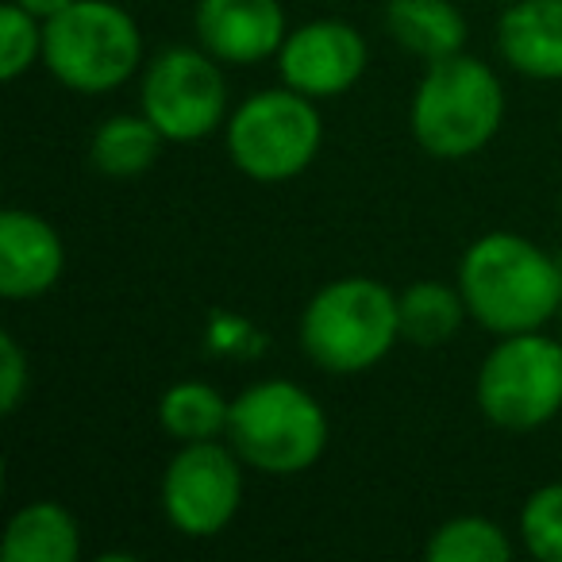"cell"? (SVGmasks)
<instances>
[{"instance_id":"6da1fadb","label":"cell","mask_w":562,"mask_h":562,"mask_svg":"<svg viewBox=\"0 0 562 562\" xmlns=\"http://www.w3.org/2000/svg\"><path fill=\"white\" fill-rule=\"evenodd\" d=\"M470 321L493 336L543 331L562 308V262L516 232H490L459 258Z\"/></svg>"},{"instance_id":"7a4b0ae2","label":"cell","mask_w":562,"mask_h":562,"mask_svg":"<svg viewBox=\"0 0 562 562\" xmlns=\"http://www.w3.org/2000/svg\"><path fill=\"white\" fill-rule=\"evenodd\" d=\"M297 339L313 367L339 378L362 374L397 347V293L367 273L328 281L308 297Z\"/></svg>"},{"instance_id":"3957f363","label":"cell","mask_w":562,"mask_h":562,"mask_svg":"<svg viewBox=\"0 0 562 562\" xmlns=\"http://www.w3.org/2000/svg\"><path fill=\"white\" fill-rule=\"evenodd\" d=\"M505 120V89L482 58L459 55L428 63L408 109V127L424 155L459 162L493 143Z\"/></svg>"},{"instance_id":"277c9868","label":"cell","mask_w":562,"mask_h":562,"mask_svg":"<svg viewBox=\"0 0 562 562\" xmlns=\"http://www.w3.org/2000/svg\"><path fill=\"white\" fill-rule=\"evenodd\" d=\"M331 424L324 405L297 382L270 378L255 382L232 401L224 439L247 470L270 477L305 474L321 462Z\"/></svg>"},{"instance_id":"5b68a950","label":"cell","mask_w":562,"mask_h":562,"mask_svg":"<svg viewBox=\"0 0 562 562\" xmlns=\"http://www.w3.org/2000/svg\"><path fill=\"white\" fill-rule=\"evenodd\" d=\"M43 66L74 93H112L143 66V32L116 0H74L43 20Z\"/></svg>"},{"instance_id":"8992f818","label":"cell","mask_w":562,"mask_h":562,"mask_svg":"<svg viewBox=\"0 0 562 562\" xmlns=\"http://www.w3.org/2000/svg\"><path fill=\"white\" fill-rule=\"evenodd\" d=\"M227 158L250 181H293L316 162L324 120L313 97L297 89H258L227 116Z\"/></svg>"},{"instance_id":"52a82bcc","label":"cell","mask_w":562,"mask_h":562,"mask_svg":"<svg viewBox=\"0 0 562 562\" xmlns=\"http://www.w3.org/2000/svg\"><path fill=\"white\" fill-rule=\"evenodd\" d=\"M477 408L505 431H536L562 413V339L543 331L497 336L474 382Z\"/></svg>"},{"instance_id":"ba28073f","label":"cell","mask_w":562,"mask_h":562,"mask_svg":"<svg viewBox=\"0 0 562 562\" xmlns=\"http://www.w3.org/2000/svg\"><path fill=\"white\" fill-rule=\"evenodd\" d=\"M139 112L166 143H201L227 116V81L220 58L204 47H166L143 66Z\"/></svg>"},{"instance_id":"9c48e42d","label":"cell","mask_w":562,"mask_h":562,"mask_svg":"<svg viewBox=\"0 0 562 562\" xmlns=\"http://www.w3.org/2000/svg\"><path fill=\"white\" fill-rule=\"evenodd\" d=\"M243 467L232 443H181L162 474V513L186 539H212L239 516Z\"/></svg>"},{"instance_id":"30bf717a","label":"cell","mask_w":562,"mask_h":562,"mask_svg":"<svg viewBox=\"0 0 562 562\" xmlns=\"http://www.w3.org/2000/svg\"><path fill=\"white\" fill-rule=\"evenodd\" d=\"M370 66V43L347 20H313L285 35L278 50L281 81L313 101H328L362 81Z\"/></svg>"},{"instance_id":"8fae6325","label":"cell","mask_w":562,"mask_h":562,"mask_svg":"<svg viewBox=\"0 0 562 562\" xmlns=\"http://www.w3.org/2000/svg\"><path fill=\"white\" fill-rule=\"evenodd\" d=\"M193 27L201 47L227 66H255L278 58L285 43L281 0H196Z\"/></svg>"},{"instance_id":"7c38bea8","label":"cell","mask_w":562,"mask_h":562,"mask_svg":"<svg viewBox=\"0 0 562 562\" xmlns=\"http://www.w3.org/2000/svg\"><path fill=\"white\" fill-rule=\"evenodd\" d=\"M66 270V243L55 224L32 209L0 212V297L35 301L58 285Z\"/></svg>"},{"instance_id":"4fadbf2b","label":"cell","mask_w":562,"mask_h":562,"mask_svg":"<svg viewBox=\"0 0 562 562\" xmlns=\"http://www.w3.org/2000/svg\"><path fill=\"white\" fill-rule=\"evenodd\" d=\"M508 70L531 81H562V0H516L497 24Z\"/></svg>"},{"instance_id":"5bb4252c","label":"cell","mask_w":562,"mask_h":562,"mask_svg":"<svg viewBox=\"0 0 562 562\" xmlns=\"http://www.w3.org/2000/svg\"><path fill=\"white\" fill-rule=\"evenodd\" d=\"M385 27L424 63H439L467 47V16L454 0H385Z\"/></svg>"},{"instance_id":"9a60e30c","label":"cell","mask_w":562,"mask_h":562,"mask_svg":"<svg viewBox=\"0 0 562 562\" xmlns=\"http://www.w3.org/2000/svg\"><path fill=\"white\" fill-rule=\"evenodd\" d=\"M81 528L58 501H32L16 508L4 528V562H78Z\"/></svg>"},{"instance_id":"2e32d148","label":"cell","mask_w":562,"mask_h":562,"mask_svg":"<svg viewBox=\"0 0 562 562\" xmlns=\"http://www.w3.org/2000/svg\"><path fill=\"white\" fill-rule=\"evenodd\" d=\"M397 316H401V339H408L413 347H443L447 339L459 336L470 308L459 290V281L447 285V281L436 278H420L397 293Z\"/></svg>"},{"instance_id":"e0dca14e","label":"cell","mask_w":562,"mask_h":562,"mask_svg":"<svg viewBox=\"0 0 562 562\" xmlns=\"http://www.w3.org/2000/svg\"><path fill=\"white\" fill-rule=\"evenodd\" d=\"M162 132L143 112H120L97 124L89 139V162L104 178H139L162 155Z\"/></svg>"},{"instance_id":"ac0fdd59","label":"cell","mask_w":562,"mask_h":562,"mask_svg":"<svg viewBox=\"0 0 562 562\" xmlns=\"http://www.w3.org/2000/svg\"><path fill=\"white\" fill-rule=\"evenodd\" d=\"M232 401L209 382H173L158 401V424L178 443L220 439L227 431Z\"/></svg>"},{"instance_id":"d6986e66","label":"cell","mask_w":562,"mask_h":562,"mask_svg":"<svg viewBox=\"0 0 562 562\" xmlns=\"http://www.w3.org/2000/svg\"><path fill=\"white\" fill-rule=\"evenodd\" d=\"M516 554L508 531L490 516H451L424 543L431 562H508Z\"/></svg>"},{"instance_id":"ffe728a7","label":"cell","mask_w":562,"mask_h":562,"mask_svg":"<svg viewBox=\"0 0 562 562\" xmlns=\"http://www.w3.org/2000/svg\"><path fill=\"white\" fill-rule=\"evenodd\" d=\"M524 551L539 562H562V482L539 485L520 508Z\"/></svg>"},{"instance_id":"44dd1931","label":"cell","mask_w":562,"mask_h":562,"mask_svg":"<svg viewBox=\"0 0 562 562\" xmlns=\"http://www.w3.org/2000/svg\"><path fill=\"white\" fill-rule=\"evenodd\" d=\"M35 63H43V20L9 0L0 9V78L20 81Z\"/></svg>"},{"instance_id":"7402d4cb","label":"cell","mask_w":562,"mask_h":562,"mask_svg":"<svg viewBox=\"0 0 562 562\" xmlns=\"http://www.w3.org/2000/svg\"><path fill=\"white\" fill-rule=\"evenodd\" d=\"M204 347L216 359L250 362L266 355V331L250 316L232 313V308H212L204 321Z\"/></svg>"},{"instance_id":"603a6c76","label":"cell","mask_w":562,"mask_h":562,"mask_svg":"<svg viewBox=\"0 0 562 562\" xmlns=\"http://www.w3.org/2000/svg\"><path fill=\"white\" fill-rule=\"evenodd\" d=\"M32 390V362L12 331H0V413L12 416Z\"/></svg>"},{"instance_id":"cb8c5ba5","label":"cell","mask_w":562,"mask_h":562,"mask_svg":"<svg viewBox=\"0 0 562 562\" xmlns=\"http://www.w3.org/2000/svg\"><path fill=\"white\" fill-rule=\"evenodd\" d=\"M20 9H27L32 16H40V20H50V16H58L63 9H70L74 0H16Z\"/></svg>"},{"instance_id":"d4e9b609","label":"cell","mask_w":562,"mask_h":562,"mask_svg":"<svg viewBox=\"0 0 562 562\" xmlns=\"http://www.w3.org/2000/svg\"><path fill=\"white\" fill-rule=\"evenodd\" d=\"M559 209H562V193H559Z\"/></svg>"},{"instance_id":"484cf974","label":"cell","mask_w":562,"mask_h":562,"mask_svg":"<svg viewBox=\"0 0 562 562\" xmlns=\"http://www.w3.org/2000/svg\"><path fill=\"white\" fill-rule=\"evenodd\" d=\"M559 339H562V336H559Z\"/></svg>"}]
</instances>
